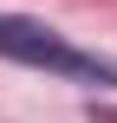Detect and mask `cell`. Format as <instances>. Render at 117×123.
<instances>
[{"mask_svg": "<svg viewBox=\"0 0 117 123\" xmlns=\"http://www.w3.org/2000/svg\"><path fill=\"white\" fill-rule=\"evenodd\" d=\"M0 58H13V65H33V71L78 78V84H91V91H117V58L78 52L65 32H52L46 19H26V13H0Z\"/></svg>", "mask_w": 117, "mask_h": 123, "instance_id": "6da1fadb", "label": "cell"}, {"mask_svg": "<svg viewBox=\"0 0 117 123\" xmlns=\"http://www.w3.org/2000/svg\"><path fill=\"white\" fill-rule=\"evenodd\" d=\"M91 123H117V117H111V110H91Z\"/></svg>", "mask_w": 117, "mask_h": 123, "instance_id": "7a4b0ae2", "label": "cell"}]
</instances>
